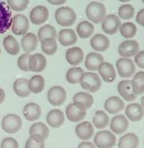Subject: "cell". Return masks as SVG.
I'll return each mask as SVG.
<instances>
[{
    "mask_svg": "<svg viewBox=\"0 0 144 148\" xmlns=\"http://www.w3.org/2000/svg\"><path fill=\"white\" fill-rule=\"evenodd\" d=\"M22 120L18 114H8L2 119L1 126L2 130L9 134L17 133L22 128Z\"/></svg>",
    "mask_w": 144,
    "mask_h": 148,
    "instance_id": "cell-5",
    "label": "cell"
},
{
    "mask_svg": "<svg viewBox=\"0 0 144 148\" xmlns=\"http://www.w3.org/2000/svg\"><path fill=\"white\" fill-rule=\"evenodd\" d=\"M23 116L28 121H38L42 116V109L37 103H28L23 108Z\"/></svg>",
    "mask_w": 144,
    "mask_h": 148,
    "instance_id": "cell-22",
    "label": "cell"
},
{
    "mask_svg": "<svg viewBox=\"0 0 144 148\" xmlns=\"http://www.w3.org/2000/svg\"><path fill=\"white\" fill-rule=\"evenodd\" d=\"M86 16L91 22L100 24L107 17V9L106 6L101 2H91L86 7Z\"/></svg>",
    "mask_w": 144,
    "mask_h": 148,
    "instance_id": "cell-1",
    "label": "cell"
},
{
    "mask_svg": "<svg viewBox=\"0 0 144 148\" xmlns=\"http://www.w3.org/2000/svg\"><path fill=\"white\" fill-rule=\"evenodd\" d=\"M0 148H19V143L13 137H5L1 141Z\"/></svg>",
    "mask_w": 144,
    "mask_h": 148,
    "instance_id": "cell-44",
    "label": "cell"
},
{
    "mask_svg": "<svg viewBox=\"0 0 144 148\" xmlns=\"http://www.w3.org/2000/svg\"><path fill=\"white\" fill-rule=\"evenodd\" d=\"M5 92H4V90L2 89V88H0V105L2 104V103L4 102V100H5Z\"/></svg>",
    "mask_w": 144,
    "mask_h": 148,
    "instance_id": "cell-50",
    "label": "cell"
},
{
    "mask_svg": "<svg viewBox=\"0 0 144 148\" xmlns=\"http://www.w3.org/2000/svg\"><path fill=\"white\" fill-rule=\"evenodd\" d=\"M39 44V39L38 36H36L33 33H27L26 35L23 36L22 40H21V47L24 49L25 53L30 54L31 52L36 51Z\"/></svg>",
    "mask_w": 144,
    "mask_h": 148,
    "instance_id": "cell-25",
    "label": "cell"
},
{
    "mask_svg": "<svg viewBox=\"0 0 144 148\" xmlns=\"http://www.w3.org/2000/svg\"><path fill=\"white\" fill-rule=\"evenodd\" d=\"M3 47L7 53L10 56H17L20 51V45L14 36H7L3 40Z\"/></svg>",
    "mask_w": 144,
    "mask_h": 148,
    "instance_id": "cell-33",
    "label": "cell"
},
{
    "mask_svg": "<svg viewBox=\"0 0 144 148\" xmlns=\"http://www.w3.org/2000/svg\"><path fill=\"white\" fill-rule=\"evenodd\" d=\"M142 2H143V3H144V0H142Z\"/></svg>",
    "mask_w": 144,
    "mask_h": 148,
    "instance_id": "cell-54",
    "label": "cell"
},
{
    "mask_svg": "<svg viewBox=\"0 0 144 148\" xmlns=\"http://www.w3.org/2000/svg\"><path fill=\"white\" fill-rule=\"evenodd\" d=\"M52 5H62L66 2V0H47Z\"/></svg>",
    "mask_w": 144,
    "mask_h": 148,
    "instance_id": "cell-49",
    "label": "cell"
},
{
    "mask_svg": "<svg viewBox=\"0 0 144 148\" xmlns=\"http://www.w3.org/2000/svg\"><path fill=\"white\" fill-rule=\"evenodd\" d=\"M0 54H1V49H0Z\"/></svg>",
    "mask_w": 144,
    "mask_h": 148,
    "instance_id": "cell-53",
    "label": "cell"
},
{
    "mask_svg": "<svg viewBox=\"0 0 144 148\" xmlns=\"http://www.w3.org/2000/svg\"><path fill=\"white\" fill-rule=\"evenodd\" d=\"M129 121L123 114H116L110 121V128L115 134H122L128 130Z\"/></svg>",
    "mask_w": 144,
    "mask_h": 148,
    "instance_id": "cell-11",
    "label": "cell"
},
{
    "mask_svg": "<svg viewBox=\"0 0 144 148\" xmlns=\"http://www.w3.org/2000/svg\"><path fill=\"white\" fill-rule=\"evenodd\" d=\"M42 49L47 56H53L57 51V42L56 39H45L40 42Z\"/></svg>",
    "mask_w": 144,
    "mask_h": 148,
    "instance_id": "cell-40",
    "label": "cell"
},
{
    "mask_svg": "<svg viewBox=\"0 0 144 148\" xmlns=\"http://www.w3.org/2000/svg\"><path fill=\"white\" fill-rule=\"evenodd\" d=\"M57 38V33L54 27L51 25H45L38 32V39L40 42H43L45 39H56Z\"/></svg>",
    "mask_w": 144,
    "mask_h": 148,
    "instance_id": "cell-38",
    "label": "cell"
},
{
    "mask_svg": "<svg viewBox=\"0 0 144 148\" xmlns=\"http://www.w3.org/2000/svg\"><path fill=\"white\" fill-rule=\"evenodd\" d=\"M13 90L18 97H29L31 94L30 88H29V80H27L26 78H18V79H16L13 84Z\"/></svg>",
    "mask_w": 144,
    "mask_h": 148,
    "instance_id": "cell-30",
    "label": "cell"
},
{
    "mask_svg": "<svg viewBox=\"0 0 144 148\" xmlns=\"http://www.w3.org/2000/svg\"><path fill=\"white\" fill-rule=\"evenodd\" d=\"M49 128L45 123H33L30 126V130H29V133H30V137L34 138L36 140H39V141L45 142V140L49 138Z\"/></svg>",
    "mask_w": 144,
    "mask_h": 148,
    "instance_id": "cell-8",
    "label": "cell"
},
{
    "mask_svg": "<svg viewBox=\"0 0 144 148\" xmlns=\"http://www.w3.org/2000/svg\"><path fill=\"white\" fill-rule=\"evenodd\" d=\"M79 83L82 89L88 93H96L102 87V79L95 72H84Z\"/></svg>",
    "mask_w": 144,
    "mask_h": 148,
    "instance_id": "cell-2",
    "label": "cell"
},
{
    "mask_svg": "<svg viewBox=\"0 0 144 148\" xmlns=\"http://www.w3.org/2000/svg\"><path fill=\"white\" fill-rule=\"evenodd\" d=\"M141 106H142V108L144 109V95H143V97L141 98Z\"/></svg>",
    "mask_w": 144,
    "mask_h": 148,
    "instance_id": "cell-51",
    "label": "cell"
},
{
    "mask_svg": "<svg viewBox=\"0 0 144 148\" xmlns=\"http://www.w3.org/2000/svg\"><path fill=\"white\" fill-rule=\"evenodd\" d=\"M134 63L138 67L144 69V51H139V52L134 57Z\"/></svg>",
    "mask_w": 144,
    "mask_h": 148,
    "instance_id": "cell-46",
    "label": "cell"
},
{
    "mask_svg": "<svg viewBox=\"0 0 144 148\" xmlns=\"http://www.w3.org/2000/svg\"><path fill=\"white\" fill-rule=\"evenodd\" d=\"M29 0H7V4L13 11L21 12L28 8Z\"/></svg>",
    "mask_w": 144,
    "mask_h": 148,
    "instance_id": "cell-42",
    "label": "cell"
},
{
    "mask_svg": "<svg viewBox=\"0 0 144 148\" xmlns=\"http://www.w3.org/2000/svg\"><path fill=\"white\" fill-rule=\"evenodd\" d=\"M121 26V22L119 17H117L115 14L107 15V17L102 22V29L105 34L115 35L119 30Z\"/></svg>",
    "mask_w": 144,
    "mask_h": 148,
    "instance_id": "cell-14",
    "label": "cell"
},
{
    "mask_svg": "<svg viewBox=\"0 0 144 148\" xmlns=\"http://www.w3.org/2000/svg\"><path fill=\"white\" fill-rule=\"evenodd\" d=\"M119 2H123V3H124V2H129L130 0H119Z\"/></svg>",
    "mask_w": 144,
    "mask_h": 148,
    "instance_id": "cell-52",
    "label": "cell"
},
{
    "mask_svg": "<svg viewBox=\"0 0 144 148\" xmlns=\"http://www.w3.org/2000/svg\"><path fill=\"white\" fill-rule=\"evenodd\" d=\"M117 70L122 78L133 77L135 74V63L132 59L121 57L117 60Z\"/></svg>",
    "mask_w": 144,
    "mask_h": 148,
    "instance_id": "cell-6",
    "label": "cell"
},
{
    "mask_svg": "<svg viewBox=\"0 0 144 148\" xmlns=\"http://www.w3.org/2000/svg\"><path fill=\"white\" fill-rule=\"evenodd\" d=\"M65 121V116L61 110L53 109L47 114V123L52 128H59Z\"/></svg>",
    "mask_w": 144,
    "mask_h": 148,
    "instance_id": "cell-21",
    "label": "cell"
},
{
    "mask_svg": "<svg viewBox=\"0 0 144 148\" xmlns=\"http://www.w3.org/2000/svg\"><path fill=\"white\" fill-rule=\"evenodd\" d=\"M119 17L123 20H129L134 17V8L130 4H123L119 9Z\"/></svg>",
    "mask_w": 144,
    "mask_h": 148,
    "instance_id": "cell-41",
    "label": "cell"
},
{
    "mask_svg": "<svg viewBox=\"0 0 144 148\" xmlns=\"http://www.w3.org/2000/svg\"><path fill=\"white\" fill-rule=\"evenodd\" d=\"M45 142L36 140L32 137H29L28 140L25 143V148H45Z\"/></svg>",
    "mask_w": 144,
    "mask_h": 148,
    "instance_id": "cell-45",
    "label": "cell"
},
{
    "mask_svg": "<svg viewBox=\"0 0 144 148\" xmlns=\"http://www.w3.org/2000/svg\"><path fill=\"white\" fill-rule=\"evenodd\" d=\"M136 23L144 28V9H141L136 15Z\"/></svg>",
    "mask_w": 144,
    "mask_h": 148,
    "instance_id": "cell-47",
    "label": "cell"
},
{
    "mask_svg": "<svg viewBox=\"0 0 144 148\" xmlns=\"http://www.w3.org/2000/svg\"><path fill=\"white\" fill-rule=\"evenodd\" d=\"M139 138L135 133L128 132L119 138L117 147L119 148H138Z\"/></svg>",
    "mask_w": 144,
    "mask_h": 148,
    "instance_id": "cell-31",
    "label": "cell"
},
{
    "mask_svg": "<svg viewBox=\"0 0 144 148\" xmlns=\"http://www.w3.org/2000/svg\"><path fill=\"white\" fill-rule=\"evenodd\" d=\"M54 16L56 23L62 27H70L76 21V13L70 7H60Z\"/></svg>",
    "mask_w": 144,
    "mask_h": 148,
    "instance_id": "cell-4",
    "label": "cell"
},
{
    "mask_svg": "<svg viewBox=\"0 0 144 148\" xmlns=\"http://www.w3.org/2000/svg\"><path fill=\"white\" fill-rule=\"evenodd\" d=\"M77 148H97L95 146L94 143L89 142V141H83L78 145Z\"/></svg>",
    "mask_w": 144,
    "mask_h": 148,
    "instance_id": "cell-48",
    "label": "cell"
},
{
    "mask_svg": "<svg viewBox=\"0 0 144 148\" xmlns=\"http://www.w3.org/2000/svg\"><path fill=\"white\" fill-rule=\"evenodd\" d=\"M30 57H31L30 54L24 53L18 58L17 64H18V67L20 68L22 71H25V72L30 71V67H29V61H30Z\"/></svg>",
    "mask_w": 144,
    "mask_h": 148,
    "instance_id": "cell-43",
    "label": "cell"
},
{
    "mask_svg": "<svg viewBox=\"0 0 144 148\" xmlns=\"http://www.w3.org/2000/svg\"><path fill=\"white\" fill-rule=\"evenodd\" d=\"M86 114H87L86 111L78 109L73 103L69 104L65 110V116L67 120L70 121L71 123H81L85 119Z\"/></svg>",
    "mask_w": 144,
    "mask_h": 148,
    "instance_id": "cell-26",
    "label": "cell"
},
{
    "mask_svg": "<svg viewBox=\"0 0 144 148\" xmlns=\"http://www.w3.org/2000/svg\"><path fill=\"white\" fill-rule=\"evenodd\" d=\"M75 133L83 141H88L94 136V126L89 121H81L75 127Z\"/></svg>",
    "mask_w": 144,
    "mask_h": 148,
    "instance_id": "cell-18",
    "label": "cell"
},
{
    "mask_svg": "<svg viewBox=\"0 0 144 148\" xmlns=\"http://www.w3.org/2000/svg\"><path fill=\"white\" fill-rule=\"evenodd\" d=\"M57 39L63 47H71L77 42V35L72 29H63L57 34Z\"/></svg>",
    "mask_w": 144,
    "mask_h": 148,
    "instance_id": "cell-23",
    "label": "cell"
},
{
    "mask_svg": "<svg viewBox=\"0 0 144 148\" xmlns=\"http://www.w3.org/2000/svg\"><path fill=\"white\" fill-rule=\"evenodd\" d=\"M47 58L45 56L40 53H35L30 57V61H29V67L30 71H33L35 73H40L44 71L47 67Z\"/></svg>",
    "mask_w": 144,
    "mask_h": 148,
    "instance_id": "cell-24",
    "label": "cell"
},
{
    "mask_svg": "<svg viewBox=\"0 0 144 148\" xmlns=\"http://www.w3.org/2000/svg\"><path fill=\"white\" fill-rule=\"evenodd\" d=\"M73 104L82 111H87L94 105V98L88 92H78L73 97Z\"/></svg>",
    "mask_w": 144,
    "mask_h": 148,
    "instance_id": "cell-13",
    "label": "cell"
},
{
    "mask_svg": "<svg viewBox=\"0 0 144 148\" xmlns=\"http://www.w3.org/2000/svg\"><path fill=\"white\" fill-rule=\"evenodd\" d=\"M49 9L43 5L36 6L30 12V20L34 25H40L45 23L49 19Z\"/></svg>",
    "mask_w": 144,
    "mask_h": 148,
    "instance_id": "cell-15",
    "label": "cell"
},
{
    "mask_svg": "<svg viewBox=\"0 0 144 148\" xmlns=\"http://www.w3.org/2000/svg\"><path fill=\"white\" fill-rule=\"evenodd\" d=\"M76 32L81 39H88L94 34V25L88 21H82L78 24Z\"/></svg>",
    "mask_w": 144,
    "mask_h": 148,
    "instance_id": "cell-36",
    "label": "cell"
},
{
    "mask_svg": "<svg viewBox=\"0 0 144 148\" xmlns=\"http://www.w3.org/2000/svg\"><path fill=\"white\" fill-rule=\"evenodd\" d=\"M66 91L61 86H52L47 92V101L51 106L59 107L66 101Z\"/></svg>",
    "mask_w": 144,
    "mask_h": 148,
    "instance_id": "cell-7",
    "label": "cell"
},
{
    "mask_svg": "<svg viewBox=\"0 0 144 148\" xmlns=\"http://www.w3.org/2000/svg\"><path fill=\"white\" fill-rule=\"evenodd\" d=\"M98 72H99V76L101 77V79H103L107 83L114 82L117 78L116 68L114 67V65L112 63L107 62V61H104L99 66Z\"/></svg>",
    "mask_w": 144,
    "mask_h": 148,
    "instance_id": "cell-17",
    "label": "cell"
},
{
    "mask_svg": "<svg viewBox=\"0 0 144 148\" xmlns=\"http://www.w3.org/2000/svg\"><path fill=\"white\" fill-rule=\"evenodd\" d=\"M106 113L111 114H117L124 109V102L121 97L112 96L106 100L104 104Z\"/></svg>",
    "mask_w": 144,
    "mask_h": 148,
    "instance_id": "cell-16",
    "label": "cell"
},
{
    "mask_svg": "<svg viewBox=\"0 0 144 148\" xmlns=\"http://www.w3.org/2000/svg\"><path fill=\"white\" fill-rule=\"evenodd\" d=\"M84 74V70L79 66H72L66 72V81L69 84H78Z\"/></svg>",
    "mask_w": 144,
    "mask_h": 148,
    "instance_id": "cell-37",
    "label": "cell"
},
{
    "mask_svg": "<svg viewBox=\"0 0 144 148\" xmlns=\"http://www.w3.org/2000/svg\"><path fill=\"white\" fill-rule=\"evenodd\" d=\"M94 144L97 148H112L117 144L116 134L111 130H100L94 135Z\"/></svg>",
    "mask_w": 144,
    "mask_h": 148,
    "instance_id": "cell-3",
    "label": "cell"
},
{
    "mask_svg": "<svg viewBox=\"0 0 144 148\" xmlns=\"http://www.w3.org/2000/svg\"><path fill=\"white\" fill-rule=\"evenodd\" d=\"M104 57L98 52H90L85 58V66L90 72H94L99 69V66L104 62Z\"/></svg>",
    "mask_w": 144,
    "mask_h": 148,
    "instance_id": "cell-28",
    "label": "cell"
},
{
    "mask_svg": "<svg viewBox=\"0 0 144 148\" xmlns=\"http://www.w3.org/2000/svg\"><path fill=\"white\" fill-rule=\"evenodd\" d=\"M117 51L121 57L129 58V57L135 56L139 52V45L134 40H126L119 45Z\"/></svg>",
    "mask_w": 144,
    "mask_h": 148,
    "instance_id": "cell-12",
    "label": "cell"
},
{
    "mask_svg": "<svg viewBox=\"0 0 144 148\" xmlns=\"http://www.w3.org/2000/svg\"><path fill=\"white\" fill-rule=\"evenodd\" d=\"M45 86V78L40 74H36L31 77L29 80V88H30L31 93L34 94H40L44 91Z\"/></svg>",
    "mask_w": 144,
    "mask_h": 148,
    "instance_id": "cell-32",
    "label": "cell"
},
{
    "mask_svg": "<svg viewBox=\"0 0 144 148\" xmlns=\"http://www.w3.org/2000/svg\"><path fill=\"white\" fill-rule=\"evenodd\" d=\"M117 92H119V96L126 102H133L137 98V96L133 93L130 80L121 81L117 84Z\"/></svg>",
    "mask_w": 144,
    "mask_h": 148,
    "instance_id": "cell-19",
    "label": "cell"
},
{
    "mask_svg": "<svg viewBox=\"0 0 144 148\" xmlns=\"http://www.w3.org/2000/svg\"><path fill=\"white\" fill-rule=\"evenodd\" d=\"M66 60L70 65L73 66H77L79 65L84 59V52L82 51V49L78 47H70L69 49H67L66 54Z\"/></svg>",
    "mask_w": 144,
    "mask_h": 148,
    "instance_id": "cell-27",
    "label": "cell"
},
{
    "mask_svg": "<svg viewBox=\"0 0 144 148\" xmlns=\"http://www.w3.org/2000/svg\"><path fill=\"white\" fill-rule=\"evenodd\" d=\"M12 14L6 2L0 0V35L6 33L11 28Z\"/></svg>",
    "mask_w": 144,
    "mask_h": 148,
    "instance_id": "cell-9",
    "label": "cell"
},
{
    "mask_svg": "<svg viewBox=\"0 0 144 148\" xmlns=\"http://www.w3.org/2000/svg\"><path fill=\"white\" fill-rule=\"evenodd\" d=\"M110 121H110L109 114L104 111H97L93 116V126L101 130L107 127Z\"/></svg>",
    "mask_w": 144,
    "mask_h": 148,
    "instance_id": "cell-34",
    "label": "cell"
},
{
    "mask_svg": "<svg viewBox=\"0 0 144 148\" xmlns=\"http://www.w3.org/2000/svg\"><path fill=\"white\" fill-rule=\"evenodd\" d=\"M90 45L93 49L96 51L103 52L106 51L110 47V40L102 34H96L94 37L91 39Z\"/></svg>",
    "mask_w": 144,
    "mask_h": 148,
    "instance_id": "cell-29",
    "label": "cell"
},
{
    "mask_svg": "<svg viewBox=\"0 0 144 148\" xmlns=\"http://www.w3.org/2000/svg\"><path fill=\"white\" fill-rule=\"evenodd\" d=\"M124 112L128 121L136 123V121H140L144 118V109L137 103H131L128 105L124 109Z\"/></svg>",
    "mask_w": 144,
    "mask_h": 148,
    "instance_id": "cell-20",
    "label": "cell"
},
{
    "mask_svg": "<svg viewBox=\"0 0 144 148\" xmlns=\"http://www.w3.org/2000/svg\"><path fill=\"white\" fill-rule=\"evenodd\" d=\"M119 32L121 36L125 39H132L135 37L136 33H137V27L135 24L131 22H126L124 24H121V28H119Z\"/></svg>",
    "mask_w": 144,
    "mask_h": 148,
    "instance_id": "cell-39",
    "label": "cell"
},
{
    "mask_svg": "<svg viewBox=\"0 0 144 148\" xmlns=\"http://www.w3.org/2000/svg\"><path fill=\"white\" fill-rule=\"evenodd\" d=\"M131 81V87H132L133 93L136 96L144 94V71L134 74Z\"/></svg>",
    "mask_w": 144,
    "mask_h": 148,
    "instance_id": "cell-35",
    "label": "cell"
},
{
    "mask_svg": "<svg viewBox=\"0 0 144 148\" xmlns=\"http://www.w3.org/2000/svg\"><path fill=\"white\" fill-rule=\"evenodd\" d=\"M29 19L23 14H18L12 18V25L11 30L13 34L17 36L26 35L29 30Z\"/></svg>",
    "mask_w": 144,
    "mask_h": 148,
    "instance_id": "cell-10",
    "label": "cell"
}]
</instances>
